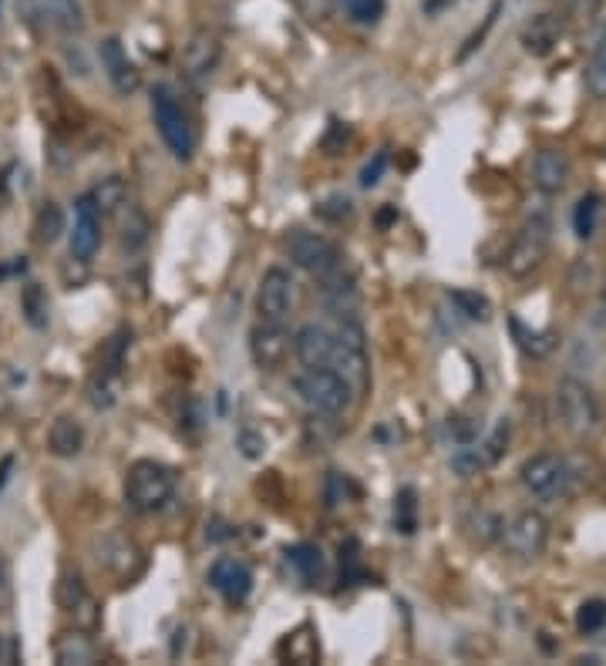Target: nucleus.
I'll use <instances>...</instances> for the list:
<instances>
[{
    "mask_svg": "<svg viewBox=\"0 0 606 666\" xmlns=\"http://www.w3.org/2000/svg\"><path fill=\"white\" fill-rule=\"evenodd\" d=\"M293 354H297L303 367H334L337 333L317 327V323H307V327L293 333Z\"/></svg>",
    "mask_w": 606,
    "mask_h": 666,
    "instance_id": "16",
    "label": "nucleus"
},
{
    "mask_svg": "<svg viewBox=\"0 0 606 666\" xmlns=\"http://www.w3.org/2000/svg\"><path fill=\"white\" fill-rule=\"evenodd\" d=\"M569 182V159L566 152H559V148H543V152L536 155V162H532V185H536L543 196H556V192H563Z\"/></svg>",
    "mask_w": 606,
    "mask_h": 666,
    "instance_id": "19",
    "label": "nucleus"
},
{
    "mask_svg": "<svg viewBox=\"0 0 606 666\" xmlns=\"http://www.w3.org/2000/svg\"><path fill=\"white\" fill-rule=\"evenodd\" d=\"M293 394L317 414H344L354 404V384L334 367H307L293 377Z\"/></svg>",
    "mask_w": 606,
    "mask_h": 666,
    "instance_id": "2",
    "label": "nucleus"
},
{
    "mask_svg": "<svg viewBox=\"0 0 606 666\" xmlns=\"http://www.w3.org/2000/svg\"><path fill=\"white\" fill-rule=\"evenodd\" d=\"M176 485L179 475L172 465L155 458H139L125 471V502L128 508H135L142 515L162 512L172 502V495H176Z\"/></svg>",
    "mask_w": 606,
    "mask_h": 666,
    "instance_id": "1",
    "label": "nucleus"
},
{
    "mask_svg": "<svg viewBox=\"0 0 606 666\" xmlns=\"http://www.w3.org/2000/svg\"><path fill=\"white\" fill-rule=\"evenodd\" d=\"M287 562L307 586L324 579V552H320L314 542H300L293 545V549H287Z\"/></svg>",
    "mask_w": 606,
    "mask_h": 666,
    "instance_id": "24",
    "label": "nucleus"
},
{
    "mask_svg": "<svg viewBox=\"0 0 606 666\" xmlns=\"http://www.w3.org/2000/svg\"><path fill=\"white\" fill-rule=\"evenodd\" d=\"M118 391H122V374L108 367H98L88 381V404L95 411H108V407L118 404Z\"/></svg>",
    "mask_w": 606,
    "mask_h": 666,
    "instance_id": "23",
    "label": "nucleus"
},
{
    "mask_svg": "<svg viewBox=\"0 0 606 666\" xmlns=\"http://www.w3.org/2000/svg\"><path fill=\"white\" fill-rule=\"evenodd\" d=\"M64 233V212L58 202H44L38 209V219H34V239H38L41 246H51L58 243Z\"/></svg>",
    "mask_w": 606,
    "mask_h": 666,
    "instance_id": "28",
    "label": "nucleus"
},
{
    "mask_svg": "<svg viewBox=\"0 0 606 666\" xmlns=\"http://www.w3.org/2000/svg\"><path fill=\"white\" fill-rule=\"evenodd\" d=\"M559 37H563V21H559L556 14H536L522 27L519 41L532 58H546V54H553Z\"/></svg>",
    "mask_w": 606,
    "mask_h": 666,
    "instance_id": "20",
    "label": "nucleus"
},
{
    "mask_svg": "<svg viewBox=\"0 0 606 666\" xmlns=\"http://www.w3.org/2000/svg\"><path fill=\"white\" fill-rule=\"evenodd\" d=\"M209 586H213L219 596L226 599V603L240 606L250 599L253 592V572L246 566L243 559H236V555H219V559L209 566Z\"/></svg>",
    "mask_w": 606,
    "mask_h": 666,
    "instance_id": "11",
    "label": "nucleus"
},
{
    "mask_svg": "<svg viewBox=\"0 0 606 666\" xmlns=\"http://www.w3.org/2000/svg\"><path fill=\"white\" fill-rule=\"evenodd\" d=\"M509 438H512V424H509V418H499L495 421V428L489 431V438H485V444H479L482 455H485V465H495V461L505 455Z\"/></svg>",
    "mask_w": 606,
    "mask_h": 666,
    "instance_id": "34",
    "label": "nucleus"
},
{
    "mask_svg": "<svg viewBox=\"0 0 606 666\" xmlns=\"http://www.w3.org/2000/svg\"><path fill=\"white\" fill-rule=\"evenodd\" d=\"M556 414L563 421V428L576 438H586V434L596 431L600 424V404H596L593 391L576 377H566L556 387Z\"/></svg>",
    "mask_w": 606,
    "mask_h": 666,
    "instance_id": "5",
    "label": "nucleus"
},
{
    "mask_svg": "<svg viewBox=\"0 0 606 666\" xmlns=\"http://www.w3.org/2000/svg\"><path fill=\"white\" fill-rule=\"evenodd\" d=\"M293 300H297V283H293L290 270L270 266L260 276V286H256V313H260V320L283 323L290 317Z\"/></svg>",
    "mask_w": 606,
    "mask_h": 666,
    "instance_id": "9",
    "label": "nucleus"
},
{
    "mask_svg": "<svg viewBox=\"0 0 606 666\" xmlns=\"http://www.w3.org/2000/svg\"><path fill=\"white\" fill-rule=\"evenodd\" d=\"M88 199L95 202V209L101 216H112V212L125 209L128 202V185L122 175H108V179H101L95 189L88 192Z\"/></svg>",
    "mask_w": 606,
    "mask_h": 666,
    "instance_id": "25",
    "label": "nucleus"
},
{
    "mask_svg": "<svg viewBox=\"0 0 606 666\" xmlns=\"http://www.w3.org/2000/svg\"><path fill=\"white\" fill-rule=\"evenodd\" d=\"M549 239H553V222H549L546 212H539V216H532L526 226H522L519 239L512 243L509 259H505V270H509L512 276L532 273V270H536V266L546 259Z\"/></svg>",
    "mask_w": 606,
    "mask_h": 666,
    "instance_id": "8",
    "label": "nucleus"
},
{
    "mask_svg": "<svg viewBox=\"0 0 606 666\" xmlns=\"http://www.w3.org/2000/svg\"><path fill=\"white\" fill-rule=\"evenodd\" d=\"M351 212H354V206H351V199L347 196H330L324 202H317V216H324L330 222H341V219L351 216Z\"/></svg>",
    "mask_w": 606,
    "mask_h": 666,
    "instance_id": "41",
    "label": "nucleus"
},
{
    "mask_svg": "<svg viewBox=\"0 0 606 666\" xmlns=\"http://www.w3.org/2000/svg\"><path fill=\"white\" fill-rule=\"evenodd\" d=\"M606 626V599H586V603L576 609V629L586 636L600 633Z\"/></svg>",
    "mask_w": 606,
    "mask_h": 666,
    "instance_id": "35",
    "label": "nucleus"
},
{
    "mask_svg": "<svg viewBox=\"0 0 606 666\" xmlns=\"http://www.w3.org/2000/svg\"><path fill=\"white\" fill-rule=\"evenodd\" d=\"M509 327H512V337H516V344L526 350V354H532V357H543V354H549V347H553L549 333L529 330L519 317H509Z\"/></svg>",
    "mask_w": 606,
    "mask_h": 666,
    "instance_id": "31",
    "label": "nucleus"
},
{
    "mask_svg": "<svg viewBox=\"0 0 606 666\" xmlns=\"http://www.w3.org/2000/svg\"><path fill=\"white\" fill-rule=\"evenodd\" d=\"M290 347H293V337L287 333L283 323L260 320L250 330V357H253V364L260 367V370L283 367V360L290 357Z\"/></svg>",
    "mask_w": 606,
    "mask_h": 666,
    "instance_id": "10",
    "label": "nucleus"
},
{
    "mask_svg": "<svg viewBox=\"0 0 606 666\" xmlns=\"http://www.w3.org/2000/svg\"><path fill=\"white\" fill-rule=\"evenodd\" d=\"M482 468H489V465H485L482 448H475V444H462V448L452 455V471L458 478H472V475H479Z\"/></svg>",
    "mask_w": 606,
    "mask_h": 666,
    "instance_id": "36",
    "label": "nucleus"
},
{
    "mask_svg": "<svg viewBox=\"0 0 606 666\" xmlns=\"http://www.w3.org/2000/svg\"><path fill=\"white\" fill-rule=\"evenodd\" d=\"M415 512H418V505H415V488H404V492L398 495V512H394V525H398V532H404V535L415 532V525H418Z\"/></svg>",
    "mask_w": 606,
    "mask_h": 666,
    "instance_id": "38",
    "label": "nucleus"
},
{
    "mask_svg": "<svg viewBox=\"0 0 606 666\" xmlns=\"http://www.w3.org/2000/svg\"><path fill=\"white\" fill-rule=\"evenodd\" d=\"M236 451L246 458V461H260L266 455V438L263 431L256 428H243L240 434H236Z\"/></svg>",
    "mask_w": 606,
    "mask_h": 666,
    "instance_id": "39",
    "label": "nucleus"
},
{
    "mask_svg": "<svg viewBox=\"0 0 606 666\" xmlns=\"http://www.w3.org/2000/svg\"><path fill=\"white\" fill-rule=\"evenodd\" d=\"M502 525H505L502 518L495 515V512H489V508H472V512H468V518H465V532H468V539H472L475 545L499 542Z\"/></svg>",
    "mask_w": 606,
    "mask_h": 666,
    "instance_id": "26",
    "label": "nucleus"
},
{
    "mask_svg": "<svg viewBox=\"0 0 606 666\" xmlns=\"http://www.w3.org/2000/svg\"><path fill=\"white\" fill-rule=\"evenodd\" d=\"M283 249H287L290 263L300 266L303 273H310L314 280H324V276L344 266V253L337 249V243H330L320 233H307V229H293Z\"/></svg>",
    "mask_w": 606,
    "mask_h": 666,
    "instance_id": "4",
    "label": "nucleus"
},
{
    "mask_svg": "<svg viewBox=\"0 0 606 666\" xmlns=\"http://www.w3.org/2000/svg\"><path fill=\"white\" fill-rule=\"evenodd\" d=\"M101 246V212L88 196L75 202V233H71V259L88 263Z\"/></svg>",
    "mask_w": 606,
    "mask_h": 666,
    "instance_id": "17",
    "label": "nucleus"
},
{
    "mask_svg": "<svg viewBox=\"0 0 606 666\" xmlns=\"http://www.w3.org/2000/svg\"><path fill=\"white\" fill-rule=\"evenodd\" d=\"M98 58H101V68H105V78L112 81L118 95H135V91L142 88V74L135 68V61L128 58L125 44L118 41V37H105V41H101Z\"/></svg>",
    "mask_w": 606,
    "mask_h": 666,
    "instance_id": "14",
    "label": "nucleus"
},
{
    "mask_svg": "<svg viewBox=\"0 0 606 666\" xmlns=\"http://www.w3.org/2000/svg\"><path fill=\"white\" fill-rule=\"evenodd\" d=\"M563 11L573 17V21H580V24H590L596 14H600V7H603V0H556Z\"/></svg>",
    "mask_w": 606,
    "mask_h": 666,
    "instance_id": "40",
    "label": "nucleus"
},
{
    "mask_svg": "<svg viewBox=\"0 0 606 666\" xmlns=\"http://www.w3.org/2000/svg\"><path fill=\"white\" fill-rule=\"evenodd\" d=\"M341 7L354 24H378L384 17V0H341Z\"/></svg>",
    "mask_w": 606,
    "mask_h": 666,
    "instance_id": "37",
    "label": "nucleus"
},
{
    "mask_svg": "<svg viewBox=\"0 0 606 666\" xmlns=\"http://www.w3.org/2000/svg\"><path fill=\"white\" fill-rule=\"evenodd\" d=\"M344 492H347V478L341 475V471H330V478H327V505H341Z\"/></svg>",
    "mask_w": 606,
    "mask_h": 666,
    "instance_id": "47",
    "label": "nucleus"
},
{
    "mask_svg": "<svg viewBox=\"0 0 606 666\" xmlns=\"http://www.w3.org/2000/svg\"><path fill=\"white\" fill-rule=\"evenodd\" d=\"M448 431H452V438L458 441V444H472L475 441V421H468V418H448Z\"/></svg>",
    "mask_w": 606,
    "mask_h": 666,
    "instance_id": "45",
    "label": "nucleus"
},
{
    "mask_svg": "<svg viewBox=\"0 0 606 666\" xmlns=\"http://www.w3.org/2000/svg\"><path fill=\"white\" fill-rule=\"evenodd\" d=\"M388 162H391V155H388V152H378V155H374V159L361 169V189H374V185L381 182L384 169H388Z\"/></svg>",
    "mask_w": 606,
    "mask_h": 666,
    "instance_id": "42",
    "label": "nucleus"
},
{
    "mask_svg": "<svg viewBox=\"0 0 606 666\" xmlns=\"http://www.w3.org/2000/svg\"><path fill=\"white\" fill-rule=\"evenodd\" d=\"M14 603V586H11V566H7V559L0 555V613H7Z\"/></svg>",
    "mask_w": 606,
    "mask_h": 666,
    "instance_id": "46",
    "label": "nucleus"
},
{
    "mask_svg": "<svg viewBox=\"0 0 606 666\" xmlns=\"http://www.w3.org/2000/svg\"><path fill=\"white\" fill-rule=\"evenodd\" d=\"M586 88H590L596 98L606 101V31L600 41H596L590 64H586Z\"/></svg>",
    "mask_w": 606,
    "mask_h": 666,
    "instance_id": "32",
    "label": "nucleus"
},
{
    "mask_svg": "<svg viewBox=\"0 0 606 666\" xmlns=\"http://www.w3.org/2000/svg\"><path fill=\"white\" fill-rule=\"evenodd\" d=\"M502 552L516 562H532L546 552L549 522L539 512H519L509 525H502Z\"/></svg>",
    "mask_w": 606,
    "mask_h": 666,
    "instance_id": "7",
    "label": "nucleus"
},
{
    "mask_svg": "<svg viewBox=\"0 0 606 666\" xmlns=\"http://www.w3.org/2000/svg\"><path fill=\"white\" fill-rule=\"evenodd\" d=\"M219 61H223V41L213 31H206V27L192 31L189 41L182 44V74L189 81L209 78L219 68Z\"/></svg>",
    "mask_w": 606,
    "mask_h": 666,
    "instance_id": "12",
    "label": "nucleus"
},
{
    "mask_svg": "<svg viewBox=\"0 0 606 666\" xmlns=\"http://www.w3.org/2000/svg\"><path fill=\"white\" fill-rule=\"evenodd\" d=\"M293 4L307 21H327L334 14V0H293Z\"/></svg>",
    "mask_w": 606,
    "mask_h": 666,
    "instance_id": "44",
    "label": "nucleus"
},
{
    "mask_svg": "<svg viewBox=\"0 0 606 666\" xmlns=\"http://www.w3.org/2000/svg\"><path fill=\"white\" fill-rule=\"evenodd\" d=\"M452 4H455V0H425V4H421V11H425V14H442Z\"/></svg>",
    "mask_w": 606,
    "mask_h": 666,
    "instance_id": "48",
    "label": "nucleus"
},
{
    "mask_svg": "<svg viewBox=\"0 0 606 666\" xmlns=\"http://www.w3.org/2000/svg\"><path fill=\"white\" fill-rule=\"evenodd\" d=\"M85 448V428L75 418H58L48 428V451L54 458H78Z\"/></svg>",
    "mask_w": 606,
    "mask_h": 666,
    "instance_id": "22",
    "label": "nucleus"
},
{
    "mask_svg": "<svg viewBox=\"0 0 606 666\" xmlns=\"http://www.w3.org/2000/svg\"><path fill=\"white\" fill-rule=\"evenodd\" d=\"M21 310H24V320L31 323L34 330H44L51 320V303H48V293H44L41 283H27L24 293H21Z\"/></svg>",
    "mask_w": 606,
    "mask_h": 666,
    "instance_id": "27",
    "label": "nucleus"
},
{
    "mask_svg": "<svg viewBox=\"0 0 606 666\" xmlns=\"http://www.w3.org/2000/svg\"><path fill=\"white\" fill-rule=\"evenodd\" d=\"M394 216H398V212H394V209H384L381 216H378V222H381V226H388V222H391Z\"/></svg>",
    "mask_w": 606,
    "mask_h": 666,
    "instance_id": "50",
    "label": "nucleus"
},
{
    "mask_svg": "<svg viewBox=\"0 0 606 666\" xmlns=\"http://www.w3.org/2000/svg\"><path fill=\"white\" fill-rule=\"evenodd\" d=\"M54 660L64 666H88L98 663V646L88 636V629H75V633H64L54 640Z\"/></svg>",
    "mask_w": 606,
    "mask_h": 666,
    "instance_id": "21",
    "label": "nucleus"
},
{
    "mask_svg": "<svg viewBox=\"0 0 606 666\" xmlns=\"http://www.w3.org/2000/svg\"><path fill=\"white\" fill-rule=\"evenodd\" d=\"M58 606H61L64 616L75 619L78 629H88V633L101 623L98 599L91 596V589L85 586V579H81L78 572H75V576H64L58 582Z\"/></svg>",
    "mask_w": 606,
    "mask_h": 666,
    "instance_id": "13",
    "label": "nucleus"
},
{
    "mask_svg": "<svg viewBox=\"0 0 606 666\" xmlns=\"http://www.w3.org/2000/svg\"><path fill=\"white\" fill-rule=\"evenodd\" d=\"M452 303H455L458 313H462L465 320H479V323H485V320L492 317L489 300H485L482 293H475V290H452Z\"/></svg>",
    "mask_w": 606,
    "mask_h": 666,
    "instance_id": "33",
    "label": "nucleus"
},
{
    "mask_svg": "<svg viewBox=\"0 0 606 666\" xmlns=\"http://www.w3.org/2000/svg\"><path fill=\"white\" fill-rule=\"evenodd\" d=\"M152 222L142 209H128V216L122 222V249L125 253H139V249L149 243Z\"/></svg>",
    "mask_w": 606,
    "mask_h": 666,
    "instance_id": "29",
    "label": "nucleus"
},
{
    "mask_svg": "<svg viewBox=\"0 0 606 666\" xmlns=\"http://www.w3.org/2000/svg\"><path fill=\"white\" fill-rule=\"evenodd\" d=\"M31 14L44 27L58 34H81L85 31V11L81 0H31Z\"/></svg>",
    "mask_w": 606,
    "mask_h": 666,
    "instance_id": "18",
    "label": "nucleus"
},
{
    "mask_svg": "<svg viewBox=\"0 0 606 666\" xmlns=\"http://www.w3.org/2000/svg\"><path fill=\"white\" fill-rule=\"evenodd\" d=\"M11 468H14V458L0 461V488H4V481H7V475H11Z\"/></svg>",
    "mask_w": 606,
    "mask_h": 666,
    "instance_id": "49",
    "label": "nucleus"
},
{
    "mask_svg": "<svg viewBox=\"0 0 606 666\" xmlns=\"http://www.w3.org/2000/svg\"><path fill=\"white\" fill-rule=\"evenodd\" d=\"M142 562H145L142 549L122 532H112V535H105V539L98 542V566H105L112 576H118L122 582L139 576Z\"/></svg>",
    "mask_w": 606,
    "mask_h": 666,
    "instance_id": "15",
    "label": "nucleus"
},
{
    "mask_svg": "<svg viewBox=\"0 0 606 666\" xmlns=\"http://www.w3.org/2000/svg\"><path fill=\"white\" fill-rule=\"evenodd\" d=\"M499 11H502V4H495V7H492V11H489V14H485V21H482V27H479V31H475L472 37H468V41H465V48H462V51H458V58H462V61H465V58H468V54H472L475 48H482V41H485V34H489V31H492V24H495V17H499Z\"/></svg>",
    "mask_w": 606,
    "mask_h": 666,
    "instance_id": "43",
    "label": "nucleus"
},
{
    "mask_svg": "<svg viewBox=\"0 0 606 666\" xmlns=\"http://www.w3.org/2000/svg\"><path fill=\"white\" fill-rule=\"evenodd\" d=\"M152 118H155V128H159L165 148L172 152V159L189 162L192 152H196V132H192L189 115L182 111L172 85L152 88Z\"/></svg>",
    "mask_w": 606,
    "mask_h": 666,
    "instance_id": "3",
    "label": "nucleus"
},
{
    "mask_svg": "<svg viewBox=\"0 0 606 666\" xmlns=\"http://www.w3.org/2000/svg\"><path fill=\"white\" fill-rule=\"evenodd\" d=\"M519 481L532 498L549 502V498L566 495L569 481H573V471H569L566 458L553 455V451H543V455H532L526 465L519 468Z\"/></svg>",
    "mask_w": 606,
    "mask_h": 666,
    "instance_id": "6",
    "label": "nucleus"
},
{
    "mask_svg": "<svg viewBox=\"0 0 606 666\" xmlns=\"http://www.w3.org/2000/svg\"><path fill=\"white\" fill-rule=\"evenodd\" d=\"M600 212H603V199L596 196V192H590V196H583L580 202H576L573 209V229L580 239H593L596 233V222H600Z\"/></svg>",
    "mask_w": 606,
    "mask_h": 666,
    "instance_id": "30",
    "label": "nucleus"
}]
</instances>
